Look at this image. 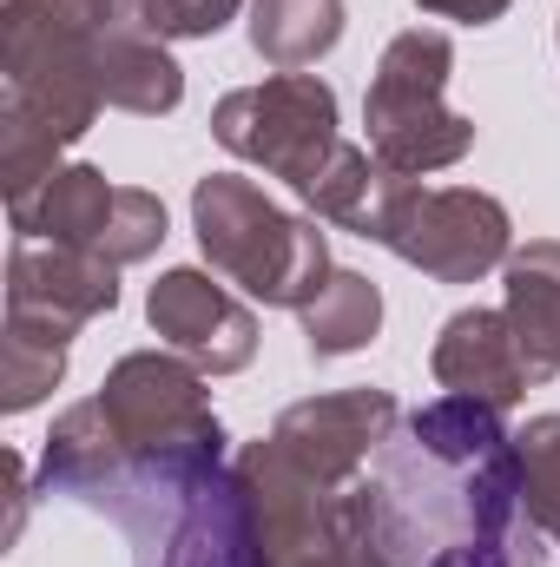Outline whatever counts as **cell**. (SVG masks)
Here are the masks:
<instances>
[{"instance_id":"5","label":"cell","mask_w":560,"mask_h":567,"mask_svg":"<svg viewBox=\"0 0 560 567\" xmlns=\"http://www.w3.org/2000/svg\"><path fill=\"white\" fill-rule=\"evenodd\" d=\"M211 133L231 158L265 165L283 185H310L336 152V93L317 73H271L265 86H238L211 106Z\"/></svg>"},{"instance_id":"14","label":"cell","mask_w":560,"mask_h":567,"mask_svg":"<svg viewBox=\"0 0 560 567\" xmlns=\"http://www.w3.org/2000/svg\"><path fill=\"white\" fill-rule=\"evenodd\" d=\"M66 350H73V330H66V323H46V317H20V310H7V343H0V410H7V416H27V410L66 377Z\"/></svg>"},{"instance_id":"17","label":"cell","mask_w":560,"mask_h":567,"mask_svg":"<svg viewBox=\"0 0 560 567\" xmlns=\"http://www.w3.org/2000/svg\"><path fill=\"white\" fill-rule=\"evenodd\" d=\"M521 449V502L541 522V535L560 542V416H535L515 435Z\"/></svg>"},{"instance_id":"15","label":"cell","mask_w":560,"mask_h":567,"mask_svg":"<svg viewBox=\"0 0 560 567\" xmlns=\"http://www.w3.org/2000/svg\"><path fill=\"white\" fill-rule=\"evenodd\" d=\"M303 317V343L310 357H350L383 330V290L363 271H330V284L297 310Z\"/></svg>"},{"instance_id":"6","label":"cell","mask_w":560,"mask_h":567,"mask_svg":"<svg viewBox=\"0 0 560 567\" xmlns=\"http://www.w3.org/2000/svg\"><path fill=\"white\" fill-rule=\"evenodd\" d=\"M20 238L93 251L106 265H139L165 245V205L145 185H106L100 165H60L27 205L7 212Z\"/></svg>"},{"instance_id":"13","label":"cell","mask_w":560,"mask_h":567,"mask_svg":"<svg viewBox=\"0 0 560 567\" xmlns=\"http://www.w3.org/2000/svg\"><path fill=\"white\" fill-rule=\"evenodd\" d=\"M100 100L120 106V113L158 120L185 100V73H178V60L165 53L158 33H126L100 53Z\"/></svg>"},{"instance_id":"2","label":"cell","mask_w":560,"mask_h":567,"mask_svg":"<svg viewBox=\"0 0 560 567\" xmlns=\"http://www.w3.org/2000/svg\"><path fill=\"white\" fill-rule=\"evenodd\" d=\"M100 410L113 435L126 442V455L185 488L218 482L225 462V423L205 396V370L185 363L178 350H133L113 363V377L100 383Z\"/></svg>"},{"instance_id":"11","label":"cell","mask_w":560,"mask_h":567,"mask_svg":"<svg viewBox=\"0 0 560 567\" xmlns=\"http://www.w3.org/2000/svg\"><path fill=\"white\" fill-rule=\"evenodd\" d=\"M501 271H508L501 317H508V330L521 343L528 383H554L560 377V238H535Z\"/></svg>"},{"instance_id":"18","label":"cell","mask_w":560,"mask_h":567,"mask_svg":"<svg viewBox=\"0 0 560 567\" xmlns=\"http://www.w3.org/2000/svg\"><path fill=\"white\" fill-rule=\"evenodd\" d=\"M245 0H158L152 7V33L158 40H211L225 20H238Z\"/></svg>"},{"instance_id":"12","label":"cell","mask_w":560,"mask_h":567,"mask_svg":"<svg viewBox=\"0 0 560 567\" xmlns=\"http://www.w3.org/2000/svg\"><path fill=\"white\" fill-rule=\"evenodd\" d=\"M343 40V0H251V53L278 73L317 66Z\"/></svg>"},{"instance_id":"3","label":"cell","mask_w":560,"mask_h":567,"mask_svg":"<svg viewBox=\"0 0 560 567\" xmlns=\"http://www.w3.org/2000/svg\"><path fill=\"white\" fill-rule=\"evenodd\" d=\"M356 238L396 251L403 265H416L435 284H475L515 258V225H508L501 198H488L475 185H422L390 165L376 178V198H370V218Z\"/></svg>"},{"instance_id":"10","label":"cell","mask_w":560,"mask_h":567,"mask_svg":"<svg viewBox=\"0 0 560 567\" xmlns=\"http://www.w3.org/2000/svg\"><path fill=\"white\" fill-rule=\"evenodd\" d=\"M428 370L448 396H475V403H495V410H515L535 383H528V363H521V343L508 330L501 310H455L428 350Z\"/></svg>"},{"instance_id":"7","label":"cell","mask_w":560,"mask_h":567,"mask_svg":"<svg viewBox=\"0 0 560 567\" xmlns=\"http://www.w3.org/2000/svg\"><path fill=\"white\" fill-rule=\"evenodd\" d=\"M396 423L403 416H396V396L390 390H336V396L290 403L278 416V429H271V442H278L303 475H317L330 488H350L376 462V449L396 435Z\"/></svg>"},{"instance_id":"1","label":"cell","mask_w":560,"mask_h":567,"mask_svg":"<svg viewBox=\"0 0 560 567\" xmlns=\"http://www.w3.org/2000/svg\"><path fill=\"white\" fill-rule=\"evenodd\" d=\"M191 231L211 258V271L278 310H303L330 284V245L317 218H290L265 198L258 178L211 172L191 185Z\"/></svg>"},{"instance_id":"19","label":"cell","mask_w":560,"mask_h":567,"mask_svg":"<svg viewBox=\"0 0 560 567\" xmlns=\"http://www.w3.org/2000/svg\"><path fill=\"white\" fill-rule=\"evenodd\" d=\"M422 13H442V20H462V27H488L508 13V0H416Z\"/></svg>"},{"instance_id":"9","label":"cell","mask_w":560,"mask_h":567,"mask_svg":"<svg viewBox=\"0 0 560 567\" xmlns=\"http://www.w3.org/2000/svg\"><path fill=\"white\" fill-rule=\"evenodd\" d=\"M120 265L93 258V251H66V245H40V238H13L7 251V310L20 317H46V323H93L120 303Z\"/></svg>"},{"instance_id":"16","label":"cell","mask_w":560,"mask_h":567,"mask_svg":"<svg viewBox=\"0 0 560 567\" xmlns=\"http://www.w3.org/2000/svg\"><path fill=\"white\" fill-rule=\"evenodd\" d=\"M376 178H383V165L370 158V145H336L330 152V165L303 185V205L323 218V225H343V231H363V218H370V198H376Z\"/></svg>"},{"instance_id":"8","label":"cell","mask_w":560,"mask_h":567,"mask_svg":"<svg viewBox=\"0 0 560 567\" xmlns=\"http://www.w3.org/2000/svg\"><path fill=\"white\" fill-rule=\"evenodd\" d=\"M145 317L205 377H238L258 357V317L205 271H165L145 297Z\"/></svg>"},{"instance_id":"4","label":"cell","mask_w":560,"mask_h":567,"mask_svg":"<svg viewBox=\"0 0 560 567\" xmlns=\"http://www.w3.org/2000/svg\"><path fill=\"white\" fill-rule=\"evenodd\" d=\"M455 73V40L435 27H409L383 47L370 93H363V126H370V158L422 178L475 152V120H462L442 93Z\"/></svg>"}]
</instances>
